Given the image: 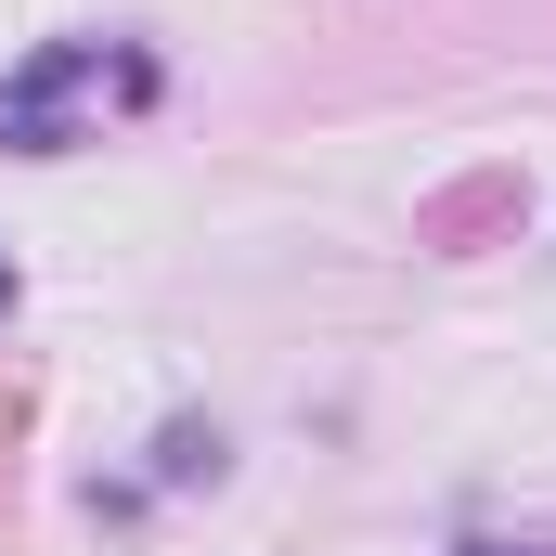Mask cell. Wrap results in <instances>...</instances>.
<instances>
[{"mask_svg": "<svg viewBox=\"0 0 556 556\" xmlns=\"http://www.w3.org/2000/svg\"><path fill=\"white\" fill-rule=\"evenodd\" d=\"M78 104H155V65H142V52H104V39H52V52L0 91V142H13V155H52Z\"/></svg>", "mask_w": 556, "mask_h": 556, "instance_id": "obj_1", "label": "cell"}, {"mask_svg": "<svg viewBox=\"0 0 556 556\" xmlns=\"http://www.w3.org/2000/svg\"><path fill=\"white\" fill-rule=\"evenodd\" d=\"M466 556H556V544H466Z\"/></svg>", "mask_w": 556, "mask_h": 556, "instance_id": "obj_2", "label": "cell"}, {"mask_svg": "<svg viewBox=\"0 0 556 556\" xmlns=\"http://www.w3.org/2000/svg\"><path fill=\"white\" fill-rule=\"evenodd\" d=\"M0 311H13V260H0Z\"/></svg>", "mask_w": 556, "mask_h": 556, "instance_id": "obj_3", "label": "cell"}]
</instances>
